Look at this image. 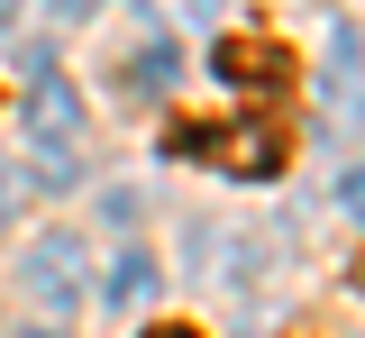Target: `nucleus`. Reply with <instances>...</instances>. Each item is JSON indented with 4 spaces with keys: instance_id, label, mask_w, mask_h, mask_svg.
Wrapping results in <instances>:
<instances>
[{
    "instance_id": "f257e3e1",
    "label": "nucleus",
    "mask_w": 365,
    "mask_h": 338,
    "mask_svg": "<svg viewBox=\"0 0 365 338\" xmlns=\"http://www.w3.org/2000/svg\"><path fill=\"white\" fill-rule=\"evenodd\" d=\"M28 138H37V174L73 183L83 174V101L55 73V55H28Z\"/></svg>"
},
{
    "instance_id": "f03ea898",
    "label": "nucleus",
    "mask_w": 365,
    "mask_h": 338,
    "mask_svg": "<svg viewBox=\"0 0 365 338\" xmlns=\"http://www.w3.org/2000/svg\"><path fill=\"white\" fill-rule=\"evenodd\" d=\"M174 155L192 165H228V174H274L283 165V138H274L265 119H237V128H165Z\"/></svg>"
},
{
    "instance_id": "7ed1b4c3",
    "label": "nucleus",
    "mask_w": 365,
    "mask_h": 338,
    "mask_svg": "<svg viewBox=\"0 0 365 338\" xmlns=\"http://www.w3.org/2000/svg\"><path fill=\"white\" fill-rule=\"evenodd\" d=\"M19 275H28V292H37L46 311H73V302H83V238H64V229L28 238Z\"/></svg>"
},
{
    "instance_id": "20e7f679",
    "label": "nucleus",
    "mask_w": 365,
    "mask_h": 338,
    "mask_svg": "<svg viewBox=\"0 0 365 338\" xmlns=\"http://www.w3.org/2000/svg\"><path fill=\"white\" fill-rule=\"evenodd\" d=\"M329 92H338V128H356V110H365V55H356V28H329Z\"/></svg>"
},
{
    "instance_id": "39448f33",
    "label": "nucleus",
    "mask_w": 365,
    "mask_h": 338,
    "mask_svg": "<svg viewBox=\"0 0 365 338\" xmlns=\"http://www.w3.org/2000/svg\"><path fill=\"white\" fill-rule=\"evenodd\" d=\"M146 292H155V256H146V247H128V256H110V302H119V311H137Z\"/></svg>"
},
{
    "instance_id": "423d86ee",
    "label": "nucleus",
    "mask_w": 365,
    "mask_h": 338,
    "mask_svg": "<svg viewBox=\"0 0 365 338\" xmlns=\"http://www.w3.org/2000/svg\"><path fill=\"white\" fill-rule=\"evenodd\" d=\"M220 73L228 83H274V55L265 46H220Z\"/></svg>"
},
{
    "instance_id": "0eeeda50",
    "label": "nucleus",
    "mask_w": 365,
    "mask_h": 338,
    "mask_svg": "<svg viewBox=\"0 0 365 338\" xmlns=\"http://www.w3.org/2000/svg\"><path fill=\"white\" fill-rule=\"evenodd\" d=\"M210 9H220V0H146L155 28H210Z\"/></svg>"
},
{
    "instance_id": "6e6552de",
    "label": "nucleus",
    "mask_w": 365,
    "mask_h": 338,
    "mask_svg": "<svg viewBox=\"0 0 365 338\" xmlns=\"http://www.w3.org/2000/svg\"><path fill=\"white\" fill-rule=\"evenodd\" d=\"M338 210L365 229V165H347V174H338Z\"/></svg>"
},
{
    "instance_id": "1a4fd4ad",
    "label": "nucleus",
    "mask_w": 365,
    "mask_h": 338,
    "mask_svg": "<svg viewBox=\"0 0 365 338\" xmlns=\"http://www.w3.org/2000/svg\"><path fill=\"white\" fill-rule=\"evenodd\" d=\"M110 0H55V19H101Z\"/></svg>"
},
{
    "instance_id": "9d476101",
    "label": "nucleus",
    "mask_w": 365,
    "mask_h": 338,
    "mask_svg": "<svg viewBox=\"0 0 365 338\" xmlns=\"http://www.w3.org/2000/svg\"><path fill=\"white\" fill-rule=\"evenodd\" d=\"M146 338H201V329H182V320H155V329H146Z\"/></svg>"
},
{
    "instance_id": "9b49d317",
    "label": "nucleus",
    "mask_w": 365,
    "mask_h": 338,
    "mask_svg": "<svg viewBox=\"0 0 365 338\" xmlns=\"http://www.w3.org/2000/svg\"><path fill=\"white\" fill-rule=\"evenodd\" d=\"M9 201H19V193H9V174H0V210H9Z\"/></svg>"
},
{
    "instance_id": "f8f14e48",
    "label": "nucleus",
    "mask_w": 365,
    "mask_h": 338,
    "mask_svg": "<svg viewBox=\"0 0 365 338\" xmlns=\"http://www.w3.org/2000/svg\"><path fill=\"white\" fill-rule=\"evenodd\" d=\"M28 338H55V329H28Z\"/></svg>"
},
{
    "instance_id": "ddd939ff",
    "label": "nucleus",
    "mask_w": 365,
    "mask_h": 338,
    "mask_svg": "<svg viewBox=\"0 0 365 338\" xmlns=\"http://www.w3.org/2000/svg\"><path fill=\"white\" fill-rule=\"evenodd\" d=\"M356 284H365V265H356Z\"/></svg>"
}]
</instances>
